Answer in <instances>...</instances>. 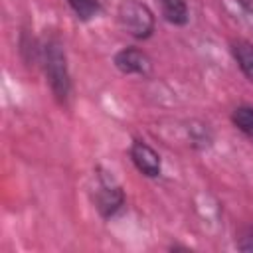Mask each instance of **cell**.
Listing matches in <instances>:
<instances>
[{
	"mask_svg": "<svg viewBox=\"0 0 253 253\" xmlns=\"http://www.w3.org/2000/svg\"><path fill=\"white\" fill-rule=\"evenodd\" d=\"M125 202V196H123V190L119 184L113 182V178H105L101 176L99 178V190H97V208L99 211L109 217L113 215Z\"/></svg>",
	"mask_w": 253,
	"mask_h": 253,
	"instance_id": "3",
	"label": "cell"
},
{
	"mask_svg": "<svg viewBox=\"0 0 253 253\" xmlns=\"http://www.w3.org/2000/svg\"><path fill=\"white\" fill-rule=\"evenodd\" d=\"M231 53H233L239 69L245 73V77H249L253 81V43H249L245 40H237L231 43Z\"/></svg>",
	"mask_w": 253,
	"mask_h": 253,
	"instance_id": "6",
	"label": "cell"
},
{
	"mask_svg": "<svg viewBox=\"0 0 253 253\" xmlns=\"http://www.w3.org/2000/svg\"><path fill=\"white\" fill-rule=\"evenodd\" d=\"M239 249H245V251H253V237H247V241L239 243Z\"/></svg>",
	"mask_w": 253,
	"mask_h": 253,
	"instance_id": "10",
	"label": "cell"
},
{
	"mask_svg": "<svg viewBox=\"0 0 253 253\" xmlns=\"http://www.w3.org/2000/svg\"><path fill=\"white\" fill-rule=\"evenodd\" d=\"M160 8H162L164 20L174 26H184L190 18V12L184 0H160Z\"/></svg>",
	"mask_w": 253,
	"mask_h": 253,
	"instance_id": "7",
	"label": "cell"
},
{
	"mask_svg": "<svg viewBox=\"0 0 253 253\" xmlns=\"http://www.w3.org/2000/svg\"><path fill=\"white\" fill-rule=\"evenodd\" d=\"M43 65H45V75L51 85L53 95L59 101H65L69 97V71H67V61H65V51L59 40L51 38L43 45Z\"/></svg>",
	"mask_w": 253,
	"mask_h": 253,
	"instance_id": "1",
	"label": "cell"
},
{
	"mask_svg": "<svg viewBox=\"0 0 253 253\" xmlns=\"http://www.w3.org/2000/svg\"><path fill=\"white\" fill-rule=\"evenodd\" d=\"M67 2L73 8V12L77 14V18H81V20H91L101 10L99 0H67Z\"/></svg>",
	"mask_w": 253,
	"mask_h": 253,
	"instance_id": "9",
	"label": "cell"
},
{
	"mask_svg": "<svg viewBox=\"0 0 253 253\" xmlns=\"http://www.w3.org/2000/svg\"><path fill=\"white\" fill-rule=\"evenodd\" d=\"M130 158L138 172H142L148 178H154L160 174V156L144 142V140H134L130 146Z\"/></svg>",
	"mask_w": 253,
	"mask_h": 253,
	"instance_id": "5",
	"label": "cell"
},
{
	"mask_svg": "<svg viewBox=\"0 0 253 253\" xmlns=\"http://www.w3.org/2000/svg\"><path fill=\"white\" fill-rule=\"evenodd\" d=\"M115 65L126 75H146L150 71V59L136 47H125L115 55Z\"/></svg>",
	"mask_w": 253,
	"mask_h": 253,
	"instance_id": "4",
	"label": "cell"
},
{
	"mask_svg": "<svg viewBox=\"0 0 253 253\" xmlns=\"http://www.w3.org/2000/svg\"><path fill=\"white\" fill-rule=\"evenodd\" d=\"M117 16L123 30L136 40H146L154 32V16L148 6L138 0H121Z\"/></svg>",
	"mask_w": 253,
	"mask_h": 253,
	"instance_id": "2",
	"label": "cell"
},
{
	"mask_svg": "<svg viewBox=\"0 0 253 253\" xmlns=\"http://www.w3.org/2000/svg\"><path fill=\"white\" fill-rule=\"evenodd\" d=\"M231 121L241 132L253 136V107H247V105L237 107L231 115Z\"/></svg>",
	"mask_w": 253,
	"mask_h": 253,
	"instance_id": "8",
	"label": "cell"
}]
</instances>
